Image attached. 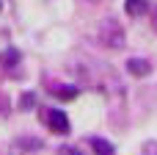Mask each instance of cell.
<instances>
[{
    "mask_svg": "<svg viewBox=\"0 0 157 155\" xmlns=\"http://www.w3.org/2000/svg\"><path fill=\"white\" fill-rule=\"evenodd\" d=\"M97 36H99V42H102V44H108V47H124V28H121L113 17L102 19V25H99Z\"/></svg>",
    "mask_w": 157,
    "mask_h": 155,
    "instance_id": "6da1fadb",
    "label": "cell"
},
{
    "mask_svg": "<svg viewBox=\"0 0 157 155\" xmlns=\"http://www.w3.org/2000/svg\"><path fill=\"white\" fill-rule=\"evenodd\" d=\"M47 122H50V128L55 130V133H69V119H66V114L63 111H50V116H47Z\"/></svg>",
    "mask_w": 157,
    "mask_h": 155,
    "instance_id": "7a4b0ae2",
    "label": "cell"
},
{
    "mask_svg": "<svg viewBox=\"0 0 157 155\" xmlns=\"http://www.w3.org/2000/svg\"><path fill=\"white\" fill-rule=\"evenodd\" d=\"M127 69H130V75H135V78H146V75L152 72V64L144 61V58H130V61H127Z\"/></svg>",
    "mask_w": 157,
    "mask_h": 155,
    "instance_id": "3957f363",
    "label": "cell"
},
{
    "mask_svg": "<svg viewBox=\"0 0 157 155\" xmlns=\"http://www.w3.org/2000/svg\"><path fill=\"white\" fill-rule=\"evenodd\" d=\"M91 150H94L97 155H116L113 144H110V141H105V139H91Z\"/></svg>",
    "mask_w": 157,
    "mask_h": 155,
    "instance_id": "277c9868",
    "label": "cell"
},
{
    "mask_svg": "<svg viewBox=\"0 0 157 155\" xmlns=\"http://www.w3.org/2000/svg\"><path fill=\"white\" fill-rule=\"evenodd\" d=\"M124 11L130 17H141L146 11V0H124Z\"/></svg>",
    "mask_w": 157,
    "mask_h": 155,
    "instance_id": "5b68a950",
    "label": "cell"
},
{
    "mask_svg": "<svg viewBox=\"0 0 157 155\" xmlns=\"http://www.w3.org/2000/svg\"><path fill=\"white\" fill-rule=\"evenodd\" d=\"M55 94H58L61 100H72V97H77V86H63V89H55Z\"/></svg>",
    "mask_w": 157,
    "mask_h": 155,
    "instance_id": "8992f818",
    "label": "cell"
},
{
    "mask_svg": "<svg viewBox=\"0 0 157 155\" xmlns=\"http://www.w3.org/2000/svg\"><path fill=\"white\" fill-rule=\"evenodd\" d=\"M19 105H22V108L28 111L30 105H36V97H33V94H22V100H19Z\"/></svg>",
    "mask_w": 157,
    "mask_h": 155,
    "instance_id": "52a82bcc",
    "label": "cell"
}]
</instances>
